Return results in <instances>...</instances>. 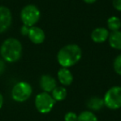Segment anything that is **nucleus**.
I'll list each match as a JSON object with an SVG mask.
<instances>
[{"mask_svg": "<svg viewBox=\"0 0 121 121\" xmlns=\"http://www.w3.org/2000/svg\"><path fill=\"white\" fill-rule=\"evenodd\" d=\"M82 56V50L76 44H68L59 50L57 61L61 67L69 68L79 62Z\"/></svg>", "mask_w": 121, "mask_h": 121, "instance_id": "obj_1", "label": "nucleus"}, {"mask_svg": "<svg viewBox=\"0 0 121 121\" xmlns=\"http://www.w3.org/2000/svg\"><path fill=\"white\" fill-rule=\"evenodd\" d=\"M22 47L21 42L16 38H8L3 42L0 53L2 57L8 62H15L21 58Z\"/></svg>", "mask_w": 121, "mask_h": 121, "instance_id": "obj_2", "label": "nucleus"}, {"mask_svg": "<svg viewBox=\"0 0 121 121\" xmlns=\"http://www.w3.org/2000/svg\"><path fill=\"white\" fill-rule=\"evenodd\" d=\"M20 17L23 25L31 27H33L39 21L41 17V12L37 6L28 4L22 9Z\"/></svg>", "mask_w": 121, "mask_h": 121, "instance_id": "obj_3", "label": "nucleus"}, {"mask_svg": "<svg viewBox=\"0 0 121 121\" xmlns=\"http://www.w3.org/2000/svg\"><path fill=\"white\" fill-rule=\"evenodd\" d=\"M103 99L104 106L109 109L115 110L121 108V86H116L109 88Z\"/></svg>", "mask_w": 121, "mask_h": 121, "instance_id": "obj_4", "label": "nucleus"}, {"mask_svg": "<svg viewBox=\"0 0 121 121\" xmlns=\"http://www.w3.org/2000/svg\"><path fill=\"white\" fill-rule=\"evenodd\" d=\"M56 104L52 95L47 92L39 93L35 98V106L41 114H47L51 112Z\"/></svg>", "mask_w": 121, "mask_h": 121, "instance_id": "obj_5", "label": "nucleus"}, {"mask_svg": "<svg viewBox=\"0 0 121 121\" xmlns=\"http://www.w3.org/2000/svg\"><path fill=\"white\" fill-rule=\"evenodd\" d=\"M32 94L31 85L25 81H20L13 86L12 90V97L17 102H24L30 98Z\"/></svg>", "mask_w": 121, "mask_h": 121, "instance_id": "obj_6", "label": "nucleus"}, {"mask_svg": "<svg viewBox=\"0 0 121 121\" xmlns=\"http://www.w3.org/2000/svg\"><path fill=\"white\" fill-rule=\"evenodd\" d=\"M12 23V13L9 9L0 6V33L9 29Z\"/></svg>", "mask_w": 121, "mask_h": 121, "instance_id": "obj_7", "label": "nucleus"}, {"mask_svg": "<svg viewBox=\"0 0 121 121\" xmlns=\"http://www.w3.org/2000/svg\"><path fill=\"white\" fill-rule=\"evenodd\" d=\"M30 41L34 44H41L45 41V32L42 28L38 27H31L27 34Z\"/></svg>", "mask_w": 121, "mask_h": 121, "instance_id": "obj_8", "label": "nucleus"}, {"mask_svg": "<svg viewBox=\"0 0 121 121\" xmlns=\"http://www.w3.org/2000/svg\"><path fill=\"white\" fill-rule=\"evenodd\" d=\"M109 30L105 27H97L94 29L91 34L92 41L95 43H103L109 38Z\"/></svg>", "mask_w": 121, "mask_h": 121, "instance_id": "obj_9", "label": "nucleus"}, {"mask_svg": "<svg viewBox=\"0 0 121 121\" xmlns=\"http://www.w3.org/2000/svg\"><path fill=\"white\" fill-rule=\"evenodd\" d=\"M40 86L44 92H52L56 87V81L53 76L50 75H43L40 79Z\"/></svg>", "mask_w": 121, "mask_h": 121, "instance_id": "obj_10", "label": "nucleus"}, {"mask_svg": "<svg viewBox=\"0 0 121 121\" xmlns=\"http://www.w3.org/2000/svg\"><path fill=\"white\" fill-rule=\"evenodd\" d=\"M57 79L60 83L63 86H70L73 82V75L68 68L61 67L57 72Z\"/></svg>", "mask_w": 121, "mask_h": 121, "instance_id": "obj_11", "label": "nucleus"}, {"mask_svg": "<svg viewBox=\"0 0 121 121\" xmlns=\"http://www.w3.org/2000/svg\"><path fill=\"white\" fill-rule=\"evenodd\" d=\"M109 43L112 48L121 50V31H114L109 33Z\"/></svg>", "mask_w": 121, "mask_h": 121, "instance_id": "obj_12", "label": "nucleus"}, {"mask_svg": "<svg viewBox=\"0 0 121 121\" xmlns=\"http://www.w3.org/2000/svg\"><path fill=\"white\" fill-rule=\"evenodd\" d=\"M52 96L55 101H62L67 96V91L65 87L58 86L52 91Z\"/></svg>", "mask_w": 121, "mask_h": 121, "instance_id": "obj_13", "label": "nucleus"}, {"mask_svg": "<svg viewBox=\"0 0 121 121\" xmlns=\"http://www.w3.org/2000/svg\"><path fill=\"white\" fill-rule=\"evenodd\" d=\"M87 105L92 110H95V111L99 110L104 105V99L99 97H97V96H94V97L91 98L89 99V101L87 103Z\"/></svg>", "mask_w": 121, "mask_h": 121, "instance_id": "obj_14", "label": "nucleus"}, {"mask_svg": "<svg viewBox=\"0 0 121 121\" xmlns=\"http://www.w3.org/2000/svg\"><path fill=\"white\" fill-rule=\"evenodd\" d=\"M107 26L108 28L112 32L114 31H119L121 28V20L119 17L116 16H112L109 17L107 20Z\"/></svg>", "mask_w": 121, "mask_h": 121, "instance_id": "obj_15", "label": "nucleus"}, {"mask_svg": "<svg viewBox=\"0 0 121 121\" xmlns=\"http://www.w3.org/2000/svg\"><path fill=\"white\" fill-rule=\"evenodd\" d=\"M77 121H98V118L93 112L86 110L78 115Z\"/></svg>", "mask_w": 121, "mask_h": 121, "instance_id": "obj_16", "label": "nucleus"}, {"mask_svg": "<svg viewBox=\"0 0 121 121\" xmlns=\"http://www.w3.org/2000/svg\"><path fill=\"white\" fill-rule=\"evenodd\" d=\"M114 70L119 76H121V54L116 56L114 60Z\"/></svg>", "mask_w": 121, "mask_h": 121, "instance_id": "obj_17", "label": "nucleus"}, {"mask_svg": "<svg viewBox=\"0 0 121 121\" xmlns=\"http://www.w3.org/2000/svg\"><path fill=\"white\" fill-rule=\"evenodd\" d=\"M77 118L78 116L76 115V113L74 112H67L64 116V119L65 121H77Z\"/></svg>", "mask_w": 121, "mask_h": 121, "instance_id": "obj_18", "label": "nucleus"}, {"mask_svg": "<svg viewBox=\"0 0 121 121\" xmlns=\"http://www.w3.org/2000/svg\"><path fill=\"white\" fill-rule=\"evenodd\" d=\"M113 6L117 11L121 12V0H113Z\"/></svg>", "mask_w": 121, "mask_h": 121, "instance_id": "obj_19", "label": "nucleus"}, {"mask_svg": "<svg viewBox=\"0 0 121 121\" xmlns=\"http://www.w3.org/2000/svg\"><path fill=\"white\" fill-rule=\"evenodd\" d=\"M29 29H30L29 27L23 25L22 27V28H21V32H22V34L23 36H26V35L27 36V34H28V32H29Z\"/></svg>", "mask_w": 121, "mask_h": 121, "instance_id": "obj_20", "label": "nucleus"}, {"mask_svg": "<svg viewBox=\"0 0 121 121\" xmlns=\"http://www.w3.org/2000/svg\"><path fill=\"white\" fill-rule=\"evenodd\" d=\"M85 3H86V4H94V3H95L97 0H83Z\"/></svg>", "mask_w": 121, "mask_h": 121, "instance_id": "obj_21", "label": "nucleus"}, {"mask_svg": "<svg viewBox=\"0 0 121 121\" xmlns=\"http://www.w3.org/2000/svg\"><path fill=\"white\" fill-rule=\"evenodd\" d=\"M3 104H4V97H3V95H1V93H0V109L2 108Z\"/></svg>", "mask_w": 121, "mask_h": 121, "instance_id": "obj_22", "label": "nucleus"}]
</instances>
